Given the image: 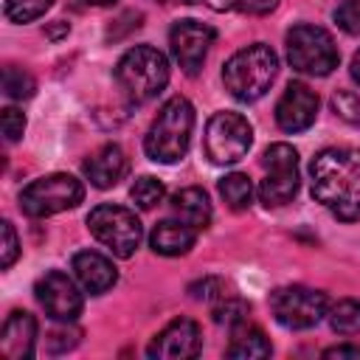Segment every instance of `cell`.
<instances>
[{"instance_id": "cell-1", "label": "cell", "mask_w": 360, "mask_h": 360, "mask_svg": "<svg viewBox=\"0 0 360 360\" xmlns=\"http://www.w3.org/2000/svg\"><path fill=\"white\" fill-rule=\"evenodd\" d=\"M312 197L340 222L360 219V149L329 146L309 163Z\"/></svg>"}, {"instance_id": "cell-2", "label": "cell", "mask_w": 360, "mask_h": 360, "mask_svg": "<svg viewBox=\"0 0 360 360\" xmlns=\"http://www.w3.org/2000/svg\"><path fill=\"white\" fill-rule=\"evenodd\" d=\"M191 132H194L191 101L183 96H172L155 115V121L143 138V149H146L149 160H155V163H177L188 152Z\"/></svg>"}, {"instance_id": "cell-3", "label": "cell", "mask_w": 360, "mask_h": 360, "mask_svg": "<svg viewBox=\"0 0 360 360\" xmlns=\"http://www.w3.org/2000/svg\"><path fill=\"white\" fill-rule=\"evenodd\" d=\"M112 76L129 104H146L163 93L169 82V62L158 48L135 45L118 59Z\"/></svg>"}, {"instance_id": "cell-4", "label": "cell", "mask_w": 360, "mask_h": 360, "mask_svg": "<svg viewBox=\"0 0 360 360\" xmlns=\"http://www.w3.org/2000/svg\"><path fill=\"white\" fill-rule=\"evenodd\" d=\"M276 73H278L276 51L264 42H253L248 48H239L225 62L222 82L236 101H259L270 90Z\"/></svg>"}, {"instance_id": "cell-5", "label": "cell", "mask_w": 360, "mask_h": 360, "mask_svg": "<svg viewBox=\"0 0 360 360\" xmlns=\"http://www.w3.org/2000/svg\"><path fill=\"white\" fill-rule=\"evenodd\" d=\"M287 59H290L292 70H298V73L329 76L338 68L340 53L326 28L301 22L287 31Z\"/></svg>"}, {"instance_id": "cell-6", "label": "cell", "mask_w": 360, "mask_h": 360, "mask_svg": "<svg viewBox=\"0 0 360 360\" xmlns=\"http://www.w3.org/2000/svg\"><path fill=\"white\" fill-rule=\"evenodd\" d=\"M82 200H84L82 180H76L73 174H65V172L31 180L20 191V208H22V214H28L34 219H42V217L76 208Z\"/></svg>"}, {"instance_id": "cell-7", "label": "cell", "mask_w": 360, "mask_h": 360, "mask_svg": "<svg viewBox=\"0 0 360 360\" xmlns=\"http://www.w3.org/2000/svg\"><path fill=\"white\" fill-rule=\"evenodd\" d=\"M87 228L104 248H110L121 259H129L143 239L141 219L135 217V211L124 205H110V202L96 205L87 214Z\"/></svg>"}, {"instance_id": "cell-8", "label": "cell", "mask_w": 360, "mask_h": 360, "mask_svg": "<svg viewBox=\"0 0 360 360\" xmlns=\"http://www.w3.org/2000/svg\"><path fill=\"white\" fill-rule=\"evenodd\" d=\"M253 143V127L242 112H214L205 124V155L217 166H231L248 155Z\"/></svg>"}, {"instance_id": "cell-9", "label": "cell", "mask_w": 360, "mask_h": 360, "mask_svg": "<svg viewBox=\"0 0 360 360\" xmlns=\"http://www.w3.org/2000/svg\"><path fill=\"white\" fill-rule=\"evenodd\" d=\"M264 180L259 183V200L267 208L287 205L298 191V152L290 143H270L262 155Z\"/></svg>"}, {"instance_id": "cell-10", "label": "cell", "mask_w": 360, "mask_h": 360, "mask_svg": "<svg viewBox=\"0 0 360 360\" xmlns=\"http://www.w3.org/2000/svg\"><path fill=\"white\" fill-rule=\"evenodd\" d=\"M270 309H273V318L287 329H312L329 312V301L321 290L290 284V287L273 290Z\"/></svg>"}, {"instance_id": "cell-11", "label": "cell", "mask_w": 360, "mask_h": 360, "mask_svg": "<svg viewBox=\"0 0 360 360\" xmlns=\"http://www.w3.org/2000/svg\"><path fill=\"white\" fill-rule=\"evenodd\" d=\"M34 292H37V301L45 309V315L53 318V321L70 323V321H76L82 315V307H84L82 292L73 284V278L68 273H62V270H48L37 281Z\"/></svg>"}, {"instance_id": "cell-12", "label": "cell", "mask_w": 360, "mask_h": 360, "mask_svg": "<svg viewBox=\"0 0 360 360\" xmlns=\"http://www.w3.org/2000/svg\"><path fill=\"white\" fill-rule=\"evenodd\" d=\"M214 39H217V31L211 25H205V22H197V20H180L169 31L172 56L177 59V65L188 76L200 73V68H202V62L208 56V48L214 45Z\"/></svg>"}, {"instance_id": "cell-13", "label": "cell", "mask_w": 360, "mask_h": 360, "mask_svg": "<svg viewBox=\"0 0 360 360\" xmlns=\"http://www.w3.org/2000/svg\"><path fill=\"white\" fill-rule=\"evenodd\" d=\"M200 326L191 318H174L152 338L146 354L152 360H191L200 354Z\"/></svg>"}, {"instance_id": "cell-14", "label": "cell", "mask_w": 360, "mask_h": 360, "mask_svg": "<svg viewBox=\"0 0 360 360\" xmlns=\"http://www.w3.org/2000/svg\"><path fill=\"white\" fill-rule=\"evenodd\" d=\"M318 115V96L304 82H290L276 104V124L284 132H304Z\"/></svg>"}, {"instance_id": "cell-15", "label": "cell", "mask_w": 360, "mask_h": 360, "mask_svg": "<svg viewBox=\"0 0 360 360\" xmlns=\"http://www.w3.org/2000/svg\"><path fill=\"white\" fill-rule=\"evenodd\" d=\"M37 343V318L31 312L14 309L0 332V354L6 360H25L34 354Z\"/></svg>"}, {"instance_id": "cell-16", "label": "cell", "mask_w": 360, "mask_h": 360, "mask_svg": "<svg viewBox=\"0 0 360 360\" xmlns=\"http://www.w3.org/2000/svg\"><path fill=\"white\" fill-rule=\"evenodd\" d=\"M84 177L96 186V188H112L129 169L127 152L118 143H104L101 149H96L87 160H84Z\"/></svg>"}, {"instance_id": "cell-17", "label": "cell", "mask_w": 360, "mask_h": 360, "mask_svg": "<svg viewBox=\"0 0 360 360\" xmlns=\"http://www.w3.org/2000/svg\"><path fill=\"white\" fill-rule=\"evenodd\" d=\"M73 273H76L79 284H82L90 295H101V292H107V290L118 281L115 264H112L107 256L96 253V250H79V253L73 256Z\"/></svg>"}, {"instance_id": "cell-18", "label": "cell", "mask_w": 360, "mask_h": 360, "mask_svg": "<svg viewBox=\"0 0 360 360\" xmlns=\"http://www.w3.org/2000/svg\"><path fill=\"white\" fill-rule=\"evenodd\" d=\"M197 242V228L186 225L183 219H163L152 228V236H149V245L155 253L160 256H183L194 248Z\"/></svg>"}, {"instance_id": "cell-19", "label": "cell", "mask_w": 360, "mask_h": 360, "mask_svg": "<svg viewBox=\"0 0 360 360\" xmlns=\"http://www.w3.org/2000/svg\"><path fill=\"white\" fill-rule=\"evenodd\" d=\"M172 214L177 219H183L186 225L202 231L208 228L211 222V200L202 188L197 186H188V188H180L174 197H172Z\"/></svg>"}, {"instance_id": "cell-20", "label": "cell", "mask_w": 360, "mask_h": 360, "mask_svg": "<svg viewBox=\"0 0 360 360\" xmlns=\"http://www.w3.org/2000/svg\"><path fill=\"white\" fill-rule=\"evenodd\" d=\"M270 352H273V346H270L267 335L256 326H248V321L233 329V340L225 349V354L233 360H262V357H270Z\"/></svg>"}, {"instance_id": "cell-21", "label": "cell", "mask_w": 360, "mask_h": 360, "mask_svg": "<svg viewBox=\"0 0 360 360\" xmlns=\"http://www.w3.org/2000/svg\"><path fill=\"white\" fill-rule=\"evenodd\" d=\"M219 194H222V200L228 202V208L245 211V208H250V202H253V183L248 180V174L233 172V174H225V177L219 180Z\"/></svg>"}, {"instance_id": "cell-22", "label": "cell", "mask_w": 360, "mask_h": 360, "mask_svg": "<svg viewBox=\"0 0 360 360\" xmlns=\"http://www.w3.org/2000/svg\"><path fill=\"white\" fill-rule=\"evenodd\" d=\"M326 315H329L332 332H338V335H357L360 332V301L357 298L338 301Z\"/></svg>"}, {"instance_id": "cell-23", "label": "cell", "mask_w": 360, "mask_h": 360, "mask_svg": "<svg viewBox=\"0 0 360 360\" xmlns=\"http://www.w3.org/2000/svg\"><path fill=\"white\" fill-rule=\"evenodd\" d=\"M129 197H132V202H135L141 211H149V208H155V205H160V202H163L166 188H163V183H160L158 177L143 174V177H138V180L132 183Z\"/></svg>"}, {"instance_id": "cell-24", "label": "cell", "mask_w": 360, "mask_h": 360, "mask_svg": "<svg viewBox=\"0 0 360 360\" xmlns=\"http://www.w3.org/2000/svg\"><path fill=\"white\" fill-rule=\"evenodd\" d=\"M37 90V82L28 70L17 68V65H8L3 68V93L14 101H22V98H31Z\"/></svg>"}, {"instance_id": "cell-25", "label": "cell", "mask_w": 360, "mask_h": 360, "mask_svg": "<svg viewBox=\"0 0 360 360\" xmlns=\"http://www.w3.org/2000/svg\"><path fill=\"white\" fill-rule=\"evenodd\" d=\"M248 312H250V307L242 298H236V295H225V298H219L214 304V321L219 326L236 329V326H242L248 321Z\"/></svg>"}, {"instance_id": "cell-26", "label": "cell", "mask_w": 360, "mask_h": 360, "mask_svg": "<svg viewBox=\"0 0 360 360\" xmlns=\"http://www.w3.org/2000/svg\"><path fill=\"white\" fill-rule=\"evenodd\" d=\"M51 6H53V0H6L3 11L11 22H31V20L42 17Z\"/></svg>"}, {"instance_id": "cell-27", "label": "cell", "mask_w": 360, "mask_h": 360, "mask_svg": "<svg viewBox=\"0 0 360 360\" xmlns=\"http://www.w3.org/2000/svg\"><path fill=\"white\" fill-rule=\"evenodd\" d=\"M0 267L3 270H8L14 262H17V256H20V242H17V233H14V225L8 222V219H3L0 222Z\"/></svg>"}, {"instance_id": "cell-28", "label": "cell", "mask_w": 360, "mask_h": 360, "mask_svg": "<svg viewBox=\"0 0 360 360\" xmlns=\"http://www.w3.org/2000/svg\"><path fill=\"white\" fill-rule=\"evenodd\" d=\"M335 22L352 34V37H360V0H343L338 8H335Z\"/></svg>"}, {"instance_id": "cell-29", "label": "cell", "mask_w": 360, "mask_h": 360, "mask_svg": "<svg viewBox=\"0 0 360 360\" xmlns=\"http://www.w3.org/2000/svg\"><path fill=\"white\" fill-rule=\"evenodd\" d=\"M332 107H335V112H338L340 118H346V121H352V124H360V96H357V93H349V90L335 93Z\"/></svg>"}, {"instance_id": "cell-30", "label": "cell", "mask_w": 360, "mask_h": 360, "mask_svg": "<svg viewBox=\"0 0 360 360\" xmlns=\"http://www.w3.org/2000/svg\"><path fill=\"white\" fill-rule=\"evenodd\" d=\"M0 127H3V135L8 143H17L25 132V115L17 110V107H6L3 115H0Z\"/></svg>"}, {"instance_id": "cell-31", "label": "cell", "mask_w": 360, "mask_h": 360, "mask_svg": "<svg viewBox=\"0 0 360 360\" xmlns=\"http://www.w3.org/2000/svg\"><path fill=\"white\" fill-rule=\"evenodd\" d=\"M188 292H191V298H197V301H219V298L228 295V292H225V284H222L219 278H202V281L191 284Z\"/></svg>"}, {"instance_id": "cell-32", "label": "cell", "mask_w": 360, "mask_h": 360, "mask_svg": "<svg viewBox=\"0 0 360 360\" xmlns=\"http://www.w3.org/2000/svg\"><path fill=\"white\" fill-rule=\"evenodd\" d=\"M276 6H278V0H236V8L245 14H253V17L270 14Z\"/></svg>"}, {"instance_id": "cell-33", "label": "cell", "mask_w": 360, "mask_h": 360, "mask_svg": "<svg viewBox=\"0 0 360 360\" xmlns=\"http://www.w3.org/2000/svg\"><path fill=\"white\" fill-rule=\"evenodd\" d=\"M323 357H338V360H343V357H352V360H360V346H352V343H340V346H332V349H326L323 352Z\"/></svg>"}, {"instance_id": "cell-34", "label": "cell", "mask_w": 360, "mask_h": 360, "mask_svg": "<svg viewBox=\"0 0 360 360\" xmlns=\"http://www.w3.org/2000/svg\"><path fill=\"white\" fill-rule=\"evenodd\" d=\"M68 31H70V28H68V22H65V20H56L53 25H48V28H45V37H48V39H59V37H65Z\"/></svg>"}, {"instance_id": "cell-35", "label": "cell", "mask_w": 360, "mask_h": 360, "mask_svg": "<svg viewBox=\"0 0 360 360\" xmlns=\"http://www.w3.org/2000/svg\"><path fill=\"white\" fill-rule=\"evenodd\" d=\"M180 3H205V6H211L217 11H225V8H233L236 6V0H180Z\"/></svg>"}, {"instance_id": "cell-36", "label": "cell", "mask_w": 360, "mask_h": 360, "mask_svg": "<svg viewBox=\"0 0 360 360\" xmlns=\"http://www.w3.org/2000/svg\"><path fill=\"white\" fill-rule=\"evenodd\" d=\"M349 70H352V79L360 84V51L352 56V68H349Z\"/></svg>"}, {"instance_id": "cell-37", "label": "cell", "mask_w": 360, "mask_h": 360, "mask_svg": "<svg viewBox=\"0 0 360 360\" xmlns=\"http://www.w3.org/2000/svg\"><path fill=\"white\" fill-rule=\"evenodd\" d=\"M84 3H90V6H110V3H115V0H84Z\"/></svg>"}, {"instance_id": "cell-38", "label": "cell", "mask_w": 360, "mask_h": 360, "mask_svg": "<svg viewBox=\"0 0 360 360\" xmlns=\"http://www.w3.org/2000/svg\"><path fill=\"white\" fill-rule=\"evenodd\" d=\"M160 3H166V0H160Z\"/></svg>"}]
</instances>
